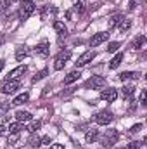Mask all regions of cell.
<instances>
[{"label":"cell","mask_w":147,"mask_h":149,"mask_svg":"<svg viewBox=\"0 0 147 149\" xmlns=\"http://www.w3.org/2000/svg\"><path fill=\"white\" fill-rule=\"evenodd\" d=\"M99 139V142H101V146L102 148H112L114 144H118V141H119V132L118 130H114V128H111V130H106L101 137H97Z\"/></svg>","instance_id":"1"},{"label":"cell","mask_w":147,"mask_h":149,"mask_svg":"<svg viewBox=\"0 0 147 149\" xmlns=\"http://www.w3.org/2000/svg\"><path fill=\"white\" fill-rule=\"evenodd\" d=\"M106 85V78L104 76H101V74H92L87 81H85V88H101V87H104Z\"/></svg>","instance_id":"2"},{"label":"cell","mask_w":147,"mask_h":149,"mask_svg":"<svg viewBox=\"0 0 147 149\" xmlns=\"http://www.w3.org/2000/svg\"><path fill=\"white\" fill-rule=\"evenodd\" d=\"M35 10V3L31 0H23L21 2V7H19V16L21 19H28Z\"/></svg>","instance_id":"3"},{"label":"cell","mask_w":147,"mask_h":149,"mask_svg":"<svg viewBox=\"0 0 147 149\" xmlns=\"http://www.w3.org/2000/svg\"><path fill=\"white\" fill-rule=\"evenodd\" d=\"M69 59H71V52H69V50H62V52H59L57 57H55V61H54V68H55V70H62V68L68 64Z\"/></svg>","instance_id":"4"},{"label":"cell","mask_w":147,"mask_h":149,"mask_svg":"<svg viewBox=\"0 0 147 149\" xmlns=\"http://www.w3.org/2000/svg\"><path fill=\"white\" fill-rule=\"evenodd\" d=\"M19 87H21V81H19V80H7L5 83L0 85V92L9 95V94H14Z\"/></svg>","instance_id":"5"},{"label":"cell","mask_w":147,"mask_h":149,"mask_svg":"<svg viewBox=\"0 0 147 149\" xmlns=\"http://www.w3.org/2000/svg\"><path fill=\"white\" fill-rule=\"evenodd\" d=\"M92 59H95V52H94V50H87V52H83V54L78 57V61L74 63V66H76V68H81V66L88 64Z\"/></svg>","instance_id":"6"},{"label":"cell","mask_w":147,"mask_h":149,"mask_svg":"<svg viewBox=\"0 0 147 149\" xmlns=\"http://www.w3.org/2000/svg\"><path fill=\"white\" fill-rule=\"evenodd\" d=\"M111 121H112V113L111 111H99L95 114V123L97 125H109Z\"/></svg>","instance_id":"7"},{"label":"cell","mask_w":147,"mask_h":149,"mask_svg":"<svg viewBox=\"0 0 147 149\" xmlns=\"http://www.w3.org/2000/svg\"><path fill=\"white\" fill-rule=\"evenodd\" d=\"M116 97H118V90L116 88H104L102 92H101V99L102 101H106V102H112V101H116Z\"/></svg>","instance_id":"8"},{"label":"cell","mask_w":147,"mask_h":149,"mask_svg":"<svg viewBox=\"0 0 147 149\" xmlns=\"http://www.w3.org/2000/svg\"><path fill=\"white\" fill-rule=\"evenodd\" d=\"M109 37V33H104V31H99V33H95L94 37L90 38V47H97V45H101L102 42H106Z\"/></svg>","instance_id":"9"},{"label":"cell","mask_w":147,"mask_h":149,"mask_svg":"<svg viewBox=\"0 0 147 149\" xmlns=\"http://www.w3.org/2000/svg\"><path fill=\"white\" fill-rule=\"evenodd\" d=\"M35 52H37V56L47 57V56L50 54V45H49V42H42V43H38L37 47H35Z\"/></svg>","instance_id":"10"},{"label":"cell","mask_w":147,"mask_h":149,"mask_svg":"<svg viewBox=\"0 0 147 149\" xmlns=\"http://www.w3.org/2000/svg\"><path fill=\"white\" fill-rule=\"evenodd\" d=\"M26 71H28V66H24V64H23V66H17L16 70H12V71L9 73V80H19Z\"/></svg>","instance_id":"11"},{"label":"cell","mask_w":147,"mask_h":149,"mask_svg":"<svg viewBox=\"0 0 147 149\" xmlns=\"http://www.w3.org/2000/svg\"><path fill=\"white\" fill-rule=\"evenodd\" d=\"M144 43H146V37L144 35H137L133 38V42H132V49L133 50H140L144 47Z\"/></svg>","instance_id":"12"},{"label":"cell","mask_w":147,"mask_h":149,"mask_svg":"<svg viewBox=\"0 0 147 149\" xmlns=\"http://www.w3.org/2000/svg\"><path fill=\"white\" fill-rule=\"evenodd\" d=\"M28 54H30V50H28L26 45L17 47V50H16V61H23L24 57H28Z\"/></svg>","instance_id":"13"},{"label":"cell","mask_w":147,"mask_h":149,"mask_svg":"<svg viewBox=\"0 0 147 149\" xmlns=\"http://www.w3.org/2000/svg\"><path fill=\"white\" fill-rule=\"evenodd\" d=\"M33 116H31V113L30 111H17L16 113V121H21V123H24V121H30Z\"/></svg>","instance_id":"14"},{"label":"cell","mask_w":147,"mask_h":149,"mask_svg":"<svg viewBox=\"0 0 147 149\" xmlns=\"http://www.w3.org/2000/svg\"><path fill=\"white\" fill-rule=\"evenodd\" d=\"M139 78V73L137 71H123L119 74V80L121 81H128V80H137Z\"/></svg>","instance_id":"15"},{"label":"cell","mask_w":147,"mask_h":149,"mask_svg":"<svg viewBox=\"0 0 147 149\" xmlns=\"http://www.w3.org/2000/svg\"><path fill=\"white\" fill-rule=\"evenodd\" d=\"M28 99H30V94H28V92H24V94L17 95V97H16V99L12 101V106H21V104L28 102Z\"/></svg>","instance_id":"16"},{"label":"cell","mask_w":147,"mask_h":149,"mask_svg":"<svg viewBox=\"0 0 147 149\" xmlns=\"http://www.w3.org/2000/svg\"><path fill=\"white\" fill-rule=\"evenodd\" d=\"M97 137H99V132H97L95 128H90V130L87 132V135H85V141H87L88 144H92V142L97 141Z\"/></svg>","instance_id":"17"},{"label":"cell","mask_w":147,"mask_h":149,"mask_svg":"<svg viewBox=\"0 0 147 149\" xmlns=\"http://www.w3.org/2000/svg\"><path fill=\"white\" fill-rule=\"evenodd\" d=\"M80 78V71H71V73H68L64 76V85H71L73 81H76Z\"/></svg>","instance_id":"18"},{"label":"cell","mask_w":147,"mask_h":149,"mask_svg":"<svg viewBox=\"0 0 147 149\" xmlns=\"http://www.w3.org/2000/svg\"><path fill=\"white\" fill-rule=\"evenodd\" d=\"M121 63H123V54L119 52V54H116V56H114V57L111 59V63H109V68H111V70H116V68H118V66H119Z\"/></svg>","instance_id":"19"},{"label":"cell","mask_w":147,"mask_h":149,"mask_svg":"<svg viewBox=\"0 0 147 149\" xmlns=\"http://www.w3.org/2000/svg\"><path fill=\"white\" fill-rule=\"evenodd\" d=\"M123 19H125V16H123V14H114V16H112V17L109 19V26H111V28L118 26V24H119Z\"/></svg>","instance_id":"20"},{"label":"cell","mask_w":147,"mask_h":149,"mask_svg":"<svg viewBox=\"0 0 147 149\" xmlns=\"http://www.w3.org/2000/svg\"><path fill=\"white\" fill-rule=\"evenodd\" d=\"M54 30H55L59 35H66V33H68V28H66L64 23H61V21H55V23H54Z\"/></svg>","instance_id":"21"},{"label":"cell","mask_w":147,"mask_h":149,"mask_svg":"<svg viewBox=\"0 0 147 149\" xmlns=\"http://www.w3.org/2000/svg\"><path fill=\"white\" fill-rule=\"evenodd\" d=\"M21 130H24V127H23V123H21V121H16V123H10V125H9V134L21 132Z\"/></svg>","instance_id":"22"},{"label":"cell","mask_w":147,"mask_h":149,"mask_svg":"<svg viewBox=\"0 0 147 149\" xmlns=\"http://www.w3.org/2000/svg\"><path fill=\"white\" fill-rule=\"evenodd\" d=\"M130 26H132V19H126V17H125V19L118 24V30H119V31H126V30H130Z\"/></svg>","instance_id":"23"},{"label":"cell","mask_w":147,"mask_h":149,"mask_svg":"<svg viewBox=\"0 0 147 149\" xmlns=\"http://www.w3.org/2000/svg\"><path fill=\"white\" fill-rule=\"evenodd\" d=\"M121 92H123V95L128 97V95H132V94L135 92V87H133V85H125V87L121 88Z\"/></svg>","instance_id":"24"},{"label":"cell","mask_w":147,"mask_h":149,"mask_svg":"<svg viewBox=\"0 0 147 149\" xmlns=\"http://www.w3.org/2000/svg\"><path fill=\"white\" fill-rule=\"evenodd\" d=\"M30 146H31V148H40V146H42V144H40V137H38V135H35V134L31 135V139H30Z\"/></svg>","instance_id":"25"},{"label":"cell","mask_w":147,"mask_h":149,"mask_svg":"<svg viewBox=\"0 0 147 149\" xmlns=\"http://www.w3.org/2000/svg\"><path fill=\"white\" fill-rule=\"evenodd\" d=\"M74 10H78L80 14L85 12V0H78V2L74 3Z\"/></svg>","instance_id":"26"},{"label":"cell","mask_w":147,"mask_h":149,"mask_svg":"<svg viewBox=\"0 0 147 149\" xmlns=\"http://www.w3.org/2000/svg\"><path fill=\"white\" fill-rule=\"evenodd\" d=\"M9 108H10V106H9V102H0V118L7 114V111H9Z\"/></svg>","instance_id":"27"},{"label":"cell","mask_w":147,"mask_h":149,"mask_svg":"<svg viewBox=\"0 0 147 149\" xmlns=\"http://www.w3.org/2000/svg\"><path fill=\"white\" fill-rule=\"evenodd\" d=\"M47 73H49L47 70H42L40 73H37V74H35V76H33V83H37V81H40L42 78H45V76H47Z\"/></svg>","instance_id":"28"},{"label":"cell","mask_w":147,"mask_h":149,"mask_svg":"<svg viewBox=\"0 0 147 149\" xmlns=\"http://www.w3.org/2000/svg\"><path fill=\"white\" fill-rule=\"evenodd\" d=\"M7 139H9V144H16V142H17V139H19V132L9 134V135H7Z\"/></svg>","instance_id":"29"},{"label":"cell","mask_w":147,"mask_h":149,"mask_svg":"<svg viewBox=\"0 0 147 149\" xmlns=\"http://www.w3.org/2000/svg\"><path fill=\"white\" fill-rule=\"evenodd\" d=\"M40 127H42V123H40V121H33V123L30 125V128H28V130H30L31 134H35V132H37Z\"/></svg>","instance_id":"30"},{"label":"cell","mask_w":147,"mask_h":149,"mask_svg":"<svg viewBox=\"0 0 147 149\" xmlns=\"http://www.w3.org/2000/svg\"><path fill=\"white\" fill-rule=\"evenodd\" d=\"M118 49H119V43L118 42H111L109 47H107V52H116Z\"/></svg>","instance_id":"31"},{"label":"cell","mask_w":147,"mask_h":149,"mask_svg":"<svg viewBox=\"0 0 147 149\" xmlns=\"http://www.w3.org/2000/svg\"><path fill=\"white\" fill-rule=\"evenodd\" d=\"M140 104H142V106L147 104V92L146 90H142V94H140Z\"/></svg>","instance_id":"32"},{"label":"cell","mask_w":147,"mask_h":149,"mask_svg":"<svg viewBox=\"0 0 147 149\" xmlns=\"http://www.w3.org/2000/svg\"><path fill=\"white\" fill-rule=\"evenodd\" d=\"M3 135H9V127H5V125L0 127V137H3Z\"/></svg>","instance_id":"33"},{"label":"cell","mask_w":147,"mask_h":149,"mask_svg":"<svg viewBox=\"0 0 147 149\" xmlns=\"http://www.w3.org/2000/svg\"><path fill=\"white\" fill-rule=\"evenodd\" d=\"M140 128H142V125L137 123V125H133V127L130 128V132H132V134H137V132H140Z\"/></svg>","instance_id":"34"},{"label":"cell","mask_w":147,"mask_h":149,"mask_svg":"<svg viewBox=\"0 0 147 149\" xmlns=\"http://www.w3.org/2000/svg\"><path fill=\"white\" fill-rule=\"evenodd\" d=\"M40 144H50V137H42L40 139Z\"/></svg>","instance_id":"35"},{"label":"cell","mask_w":147,"mask_h":149,"mask_svg":"<svg viewBox=\"0 0 147 149\" xmlns=\"http://www.w3.org/2000/svg\"><path fill=\"white\" fill-rule=\"evenodd\" d=\"M50 149H64V146H62V144H52Z\"/></svg>","instance_id":"36"},{"label":"cell","mask_w":147,"mask_h":149,"mask_svg":"<svg viewBox=\"0 0 147 149\" xmlns=\"http://www.w3.org/2000/svg\"><path fill=\"white\" fill-rule=\"evenodd\" d=\"M3 66H5V61H3V59H0V71L3 70Z\"/></svg>","instance_id":"37"}]
</instances>
